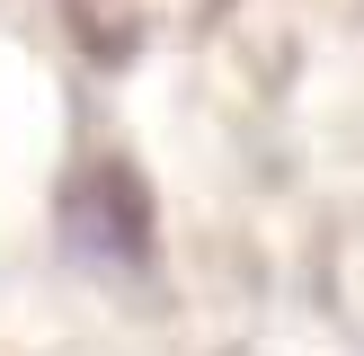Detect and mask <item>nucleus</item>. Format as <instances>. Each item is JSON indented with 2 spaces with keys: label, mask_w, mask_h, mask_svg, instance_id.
<instances>
[{
  "label": "nucleus",
  "mask_w": 364,
  "mask_h": 356,
  "mask_svg": "<svg viewBox=\"0 0 364 356\" xmlns=\"http://www.w3.org/2000/svg\"><path fill=\"white\" fill-rule=\"evenodd\" d=\"M63 231H71V249H80V258H98V267H134L142 249H151L142 187H134L124 169H89L80 187H71V205H63Z\"/></svg>",
  "instance_id": "obj_1"
}]
</instances>
